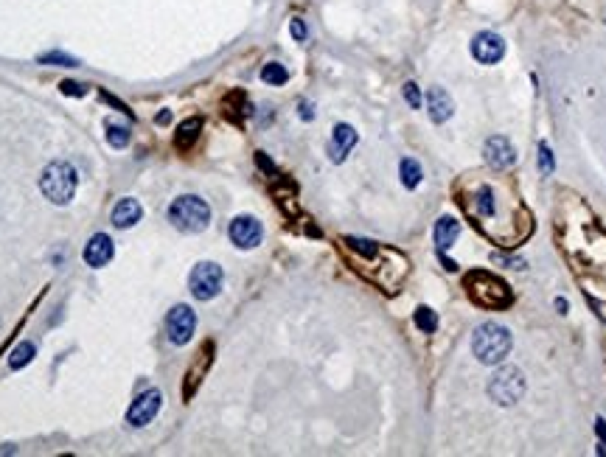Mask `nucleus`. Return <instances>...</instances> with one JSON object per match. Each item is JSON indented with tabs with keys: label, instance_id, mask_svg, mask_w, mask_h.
<instances>
[{
	"label": "nucleus",
	"instance_id": "nucleus-1",
	"mask_svg": "<svg viewBox=\"0 0 606 457\" xmlns=\"http://www.w3.org/2000/svg\"><path fill=\"white\" fill-rule=\"evenodd\" d=\"M514 340H511V331L500 323H483L477 326L474 337H472V351L474 356L483 362V365H497L508 356Z\"/></svg>",
	"mask_w": 606,
	"mask_h": 457
},
{
	"label": "nucleus",
	"instance_id": "nucleus-2",
	"mask_svg": "<svg viewBox=\"0 0 606 457\" xmlns=\"http://www.w3.org/2000/svg\"><path fill=\"white\" fill-rule=\"evenodd\" d=\"M79 186V174L68 160H53L45 166L42 177H39V188L42 194L53 202V205H68L76 194Z\"/></svg>",
	"mask_w": 606,
	"mask_h": 457
},
{
	"label": "nucleus",
	"instance_id": "nucleus-3",
	"mask_svg": "<svg viewBox=\"0 0 606 457\" xmlns=\"http://www.w3.org/2000/svg\"><path fill=\"white\" fill-rule=\"evenodd\" d=\"M466 289H469V297L477 306H486V309H505L514 300L505 281H500V278H494L488 272H469L466 275Z\"/></svg>",
	"mask_w": 606,
	"mask_h": 457
},
{
	"label": "nucleus",
	"instance_id": "nucleus-4",
	"mask_svg": "<svg viewBox=\"0 0 606 457\" xmlns=\"http://www.w3.org/2000/svg\"><path fill=\"white\" fill-rule=\"evenodd\" d=\"M169 222L177 230H183V233H202L210 225V208H208L205 200L194 197V194L177 197L169 205Z\"/></svg>",
	"mask_w": 606,
	"mask_h": 457
},
{
	"label": "nucleus",
	"instance_id": "nucleus-5",
	"mask_svg": "<svg viewBox=\"0 0 606 457\" xmlns=\"http://www.w3.org/2000/svg\"><path fill=\"white\" fill-rule=\"evenodd\" d=\"M488 396L491 401L511 407L525 396V376L519 368H500L491 379H488Z\"/></svg>",
	"mask_w": 606,
	"mask_h": 457
},
{
	"label": "nucleus",
	"instance_id": "nucleus-6",
	"mask_svg": "<svg viewBox=\"0 0 606 457\" xmlns=\"http://www.w3.org/2000/svg\"><path fill=\"white\" fill-rule=\"evenodd\" d=\"M222 283H225V272H222V266L213 264V261H200V264L191 269V275H189V289H191V295H194L197 300H210V297H216V295L222 292Z\"/></svg>",
	"mask_w": 606,
	"mask_h": 457
},
{
	"label": "nucleus",
	"instance_id": "nucleus-7",
	"mask_svg": "<svg viewBox=\"0 0 606 457\" xmlns=\"http://www.w3.org/2000/svg\"><path fill=\"white\" fill-rule=\"evenodd\" d=\"M194 328H197V314L191 311V306L180 303L169 311L166 317V334H169V342L175 345H186L191 337H194Z\"/></svg>",
	"mask_w": 606,
	"mask_h": 457
},
{
	"label": "nucleus",
	"instance_id": "nucleus-8",
	"mask_svg": "<svg viewBox=\"0 0 606 457\" xmlns=\"http://www.w3.org/2000/svg\"><path fill=\"white\" fill-rule=\"evenodd\" d=\"M160 407H163V393H160L158 387H152V390L141 393V396L130 404V410H127V424H130V427H146V424H152V418L160 413Z\"/></svg>",
	"mask_w": 606,
	"mask_h": 457
},
{
	"label": "nucleus",
	"instance_id": "nucleus-9",
	"mask_svg": "<svg viewBox=\"0 0 606 457\" xmlns=\"http://www.w3.org/2000/svg\"><path fill=\"white\" fill-rule=\"evenodd\" d=\"M230 241L239 247V250H253L261 244V236H264V228L255 217H236L230 222Z\"/></svg>",
	"mask_w": 606,
	"mask_h": 457
},
{
	"label": "nucleus",
	"instance_id": "nucleus-10",
	"mask_svg": "<svg viewBox=\"0 0 606 457\" xmlns=\"http://www.w3.org/2000/svg\"><path fill=\"white\" fill-rule=\"evenodd\" d=\"M503 53H505V42H503V37L494 34V31H480V34L472 39V56H474L477 62H483V65L500 62Z\"/></svg>",
	"mask_w": 606,
	"mask_h": 457
},
{
	"label": "nucleus",
	"instance_id": "nucleus-11",
	"mask_svg": "<svg viewBox=\"0 0 606 457\" xmlns=\"http://www.w3.org/2000/svg\"><path fill=\"white\" fill-rule=\"evenodd\" d=\"M483 155H486V163L491 169H508V166L517 163V149L503 135H491L486 141V146H483Z\"/></svg>",
	"mask_w": 606,
	"mask_h": 457
},
{
	"label": "nucleus",
	"instance_id": "nucleus-12",
	"mask_svg": "<svg viewBox=\"0 0 606 457\" xmlns=\"http://www.w3.org/2000/svg\"><path fill=\"white\" fill-rule=\"evenodd\" d=\"M113 255H115V247H113V238H110L107 233H96V236L87 241V247H84V261H87V266H93V269L107 266V264L113 261Z\"/></svg>",
	"mask_w": 606,
	"mask_h": 457
},
{
	"label": "nucleus",
	"instance_id": "nucleus-13",
	"mask_svg": "<svg viewBox=\"0 0 606 457\" xmlns=\"http://www.w3.org/2000/svg\"><path fill=\"white\" fill-rule=\"evenodd\" d=\"M357 141H360V135H357V129H354V127H348V124H337V127H334V132H332L329 157H332L334 163H343V160L348 157V152L357 146Z\"/></svg>",
	"mask_w": 606,
	"mask_h": 457
},
{
	"label": "nucleus",
	"instance_id": "nucleus-14",
	"mask_svg": "<svg viewBox=\"0 0 606 457\" xmlns=\"http://www.w3.org/2000/svg\"><path fill=\"white\" fill-rule=\"evenodd\" d=\"M427 112H429V118L435 124H443L446 118H452L455 104H452V98H449V93L443 87H429V93H427Z\"/></svg>",
	"mask_w": 606,
	"mask_h": 457
},
{
	"label": "nucleus",
	"instance_id": "nucleus-15",
	"mask_svg": "<svg viewBox=\"0 0 606 457\" xmlns=\"http://www.w3.org/2000/svg\"><path fill=\"white\" fill-rule=\"evenodd\" d=\"M141 217H144L141 202L127 197V200H121V202L115 205V211H113V225L118 230H127V228H132V225H138Z\"/></svg>",
	"mask_w": 606,
	"mask_h": 457
},
{
	"label": "nucleus",
	"instance_id": "nucleus-16",
	"mask_svg": "<svg viewBox=\"0 0 606 457\" xmlns=\"http://www.w3.org/2000/svg\"><path fill=\"white\" fill-rule=\"evenodd\" d=\"M432 236H435V247H438V252H443V250H449V247L455 244V238L460 236V222H457V219H452V217H441V219L435 222Z\"/></svg>",
	"mask_w": 606,
	"mask_h": 457
},
{
	"label": "nucleus",
	"instance_id": "nucleus-17",
	"mask_svg": "<svg viewBox=\"0 0 606 457\" xmlns=\"http://www.w3.org/2000/svg\"><path fill=\"white\" fill-rule=\"evenodd\" d=\"M200 129H202L200 118H189V121H183V124L177 127V135H175V143H177V149H189V146L197 141Z\"/></svg>",
	"mask_w": 606,
	"mask_h": 457
},
{
	"label": "nucleus",
	"instance_id": "nucleus-18",
	"mask_svg": "<svg viewBox=\"0 0 606 457\" xmlns=\"http://www.w3.org/2000/svg\"><path fill=\"white\" fill-rule=\"evenodd\" d=\"M474 211L486 219H491L497 214V202H494V191L488 186H480L477 188V197H474Z\"/></svg>",
	"mask_w": 606,
	"mask_h": 457
},
{
	"label": "nucleus",
	"instance_id": "nucleus-19",
	"mask_svg": "<svg viewBox=\"0 0 606 457\" xmlns=\"http://www.w3.org/2000/svg\"><path fill=\"white\" fill-rule=\"evenodd\" d=\"M34 354H37V345H34V342H20V345L11 351V356H8V368H11V371L25 368V365L34 359Z\"/></svg>",
	"mask_w": 606,
	"mask_h": 457
},
{
	"label": "nucleus",
	"instance_id": "nucleus-20",
	"mask_svg": "<svg viewBox=\"0 0 606 457\" xmlns=\"http://www.w3.org/2000/svg\"><path fill=\"white\" fill-rule=\"evenodd\" d=\"M421 180H424V172H421V166H418L412 157H404V160H402V183H404V188H418V186H421Z\"/></svg>",
	"mask_w": 606,
	"mask_h": 457
},
{
	"label": "nucleus",
	"instance_id": "nucleus-21",
	"mask_svg": "<svg viewBox=\"0 0 606 457\" xmlns=\"http://www.w3.org/2000/svg\"><path fill=\"white\" fill-rule=\"evenodd\" d=\"M261 79H264L267 84L278 87V84H286V82H289V70H286L284 65H278V62H270V65L261 67Z\"/></svg>",
	"mask_w": 606,
	"mask_h": 457
},
{
	"label": "nucleus",
	"instance_id": "nucleus-22",
	"mask_svg": "<svg viewBox=\"0 0 606 457\" xmlns=\"http://www.w3.org/2000/svg\"><path fill=\"white\" fill-rule=\"evenodd\" d=\"M412 320H415V326H418L424 334H432V331L438 328V314H435L429 306H418Z\"/></svg>",
	"mask_w": 606,
	"mask_h": 457
},
{
	"label": "nucleus",
	"instance_id": "nucleus-23",
	"mask_svg": "<svg viewBox=\"0 0 606 457\" xmlns=\"http://www.w3.org/2000/svg\"><path fill=\"white\" fill-rule=\"evenodd\" d=\"M208 365H210V345H205L202 348V354H200V368L194 365L191 368V373H189V387H186V396H191L194 393V387L200 385V376L208 371Z\"/></svg>",
	"mask_w": 606,
	"mask_h": 457
},
{
	"label": "nucleus",
	"instance_id": "nucleus-24",
	"mask_svg": "<svg viewBox=\"0 0 606 457\" xmlns=\"http://www.w3.org/2000/svg\"><path fill=\"white\" fill-rule=\"evenodd\" d=\"M107 143L113 149H124L130 143V129L121 124H107Z\"/></svg>",
	"mask_w": 606,
	"mask_h": 457
},
{
	"label": "nucleus",
	"instance_id": "nucleus-25",
	"mask_svg": "<svg viewBox=\"0 0 606 457\" xmlns=\"http://www.w3.org/2000/svg\"><path fill=\"white\" fill-rule=\"evenodd\" d=\"M39 62H42V65H59V67H76V65H79L73 56H68V53H59V51L42 53V56H39Z\"/></svg>",
	"mask_w": 606,
	"mask_h": 457
},
{
	"label": "nucleus",
	"instance_id": "nucleus-26",
	"mask_svg": "<svg viewBox=\"0 0 606 457\" xmlns=\"http://www.w3.org/2000/svg\"><path fill=\"white\" fill-rule=\"evenodd\" d=\"M539 169H542L545 177L556 172V160H553V152H550L548 143H539Z\"/></svg>",
	"mask_w": 606,
	"mask_h": 457
},
{
	"label": "nucleus",
	"instance_id": "nucleus-27",
	"mask_svg": "<svg viewBox=\"0 0 606 457\" xmlns=\"http://www.w3.org/2000/svg\"><path fill=\"white\" fill-rule=\"evenodd\" d=\"M404 98H407V104H410L412 110H421V93H418V84H415V82H407V84H404Z\"/></svg>",
	"mask_w": 606,
	"mask_h": 457
},
{
	"label": "nucleus",
	"instance_id": "nucleus-28",
	"mask_svg": "<svg viewBox=\"0 0 606 457\" xmlns=\"http://www.w3.org/2000/svg\"><path fill=\"white\" fill-rule=\"evenodd\" d=\"M491 258H494V264H505L508 269H525V261H522V258H511V255H497V252H494Z\"/></svg>",
	"mask_w": 606,
	"mask_h": 457
},
{
	"label": "nucleus",
	"instance_id": "nucleus-29",
	"mask_svg": "<svg viewBox=\"0 0 606 457\" xmlns=\"http://www.w3.org/2000/svg\"><path fill=\"white\" fill-rule=\"evenodd\" d=\"M59 87H62V93H65V96H76V98L87 93V87H82V84H76V82H62Z\"/></svg>",
	"mask_w": 606,
	"mask_h": 457
},
{
	"label": "nucleus",
	"instance_id": "nucleus-30",
	"mask_svg": "<svg viewBox=\"0 0 606 457\" xmlns=\"http://www.w3.org/2000/svg\"><path fill=\"white\" fill-rule=\"evenodd\" d=\"M289 31H292V37H295L298 42L306 39V25H303V20H292V22H289Z\"/></svg>",
	"mask_w": 606,
	"mask_h": 457
},
{
	"label": "nucleus",
	"instance_id": "nucleus-31",
	"mask_svg": "<svg viewBox=\"0 0 606 457\" xmlns=\"http://www.w3.org/2000/svg\"><path fill=\"white\" fill-rule=\"evenodd\" d=\"M301 118H303V121H312V118H315V110H312L309 101H301Z\"/></svg>",
	"mask_w": 606,
	"mask_h": 457
},
{
	"label": "nucleus",
	"instance_id": "nucleus-32",
	"mask_svg": "<svg viewBox=\"0 0 606 457\" xmlns=\"http://www.w3.org/2000/svg\"><path fill=\"white\" fill-rule=\"evenodd\" d=\"M595 432H598V438L604 441V446H606V421L604 418H598V421H595Z\"/></svg>",
	"mask_w": 606,
	"mask_h": 457
},
{
	"label": "nucleus",
	"instance_id": "nucleus-33",
	"mask_svg": "<svg viewBox=\"0 0 606 457\" xmlns=\"http://www.w3.org/2000/svg\"><path fill=\"white\" fill-rule=\"evenodd\" d=\"M438 255H441V261H443V269H449V272H455V269H457V264H455V261H449L443 252H438Z\"/></svg>",
	"mask_w": 606,
	"mask_h": 457
},
{
	"label": "nucleus",
	"instance_id": "nucleus-34",
	"mask_svg": "<svg viewBox=\"0 0 606 457\" xmlns=\"http://www.w3.org/2000/svg\"><path fill=\"white\" fill-rule=\"evenodd\" d=\"M556 309L564 314V311H567V300H562V297H559V300H556Z\"/></svg>",
	"mask_w": 606,
	"mask_h": 457
}]
</instances>
